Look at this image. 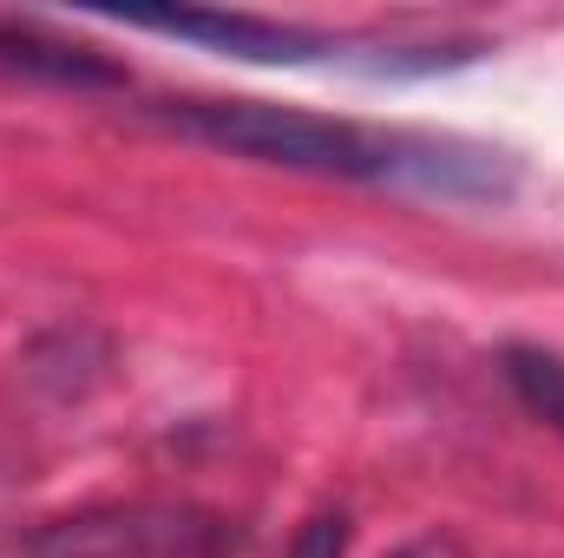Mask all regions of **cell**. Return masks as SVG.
<instances>
[{"label":"cell","instance_id":"obj_1","mask_svg":"<svg viewBox=\"0 0 564 558\" xmlns=\"http://www.w3.org/2000/svg\"><path fill=\"white\" fill-rule=\"evenodd\" d=\"M158 119L210 151H237L282 171H322V178H361V184H421L440 197H499L506 171L486 151L433 139H401V132H368L348 119L295 112L270 99H164Z\"/></svg>","mask_w":564,"mask_h":558},{"label":"cell","instance_id":"obj_2","mask_svg":"<svg viewBox=\"0 0 564 558\" xmlns=\"http://www.w3.org/2000/svg\"><path fill=\"white\" fill-rule=\"evenodd\" d=\"M237 519L177 506V500H126V506H86L66 519H46L26 558H230Z\"/></svg>","mask_w":564,"mask_h":558},{"label":"cell","instance_id":"obj_3","mask_svg":"<svg viewBox=\"0 0 564 558\" xmlns=\"http://www.w3.org/2000/svg\"><path fill=\"white\" fill-rule=\"evenodd\" d=\"M139 26L171 33V40L217 46L230 60H263V66H302V60H328L335 53V40H322V33L276 26V20H250V13H144Z\"/></svg>","mask_w":564,"mask_h":558},{"label":"cell","instance_id":"obj_4","mask_svg":"<svg viewBox=\"0 0 564 558\" xmlns=\"http://www.w3.org/2000/svg\"><path fill=\"white\" fill-rule=\"evenodd\" d=\"M0 73H13V79H46V86H79V93L126 86V73H119L99 46H73V40H53V33H40V26H13V20H0Z\"/></svg>","mask_w":564,"mask_h":558},{"label":"cell","instance_id":"obj_5","mask_svg":"<svg viewBox=\"0 0 564 558\" xmlns=\"http://www.w3.org/2000/svg\"><path fill=\"white\" fill-rule=\"evenodd\" d=\"M506 382L552 433H564V355H552V348H506Z\"/></svg>","mask_w":564,"mask_h":558},{"label":"cell","instance_id":"obj_6","mask_svg":"<svg viewBox=\"0 0 564 558\" xmlns=\"http://www.w3.org/2000/svg\"><path fill=\"white\" fill-rule=\"evenodd\" d=\"M341 552H348V519L341 513H315L289 546V558H341Z\"/></svg>","mask_w":564,"mask_h":558},{"label":"cell","instance_id":"obj_7","mask_svg":"<svg viewBox=\"0 0 564 558\" xmlns=\"http://www.w3.org/2000/svg\"><path fill=\"white\" fill-rule=\"evenodd\" d=\"M401 558H433V552H401Z\"/></svg>","mask_w":564,"mask_h":558}]
</instances>
